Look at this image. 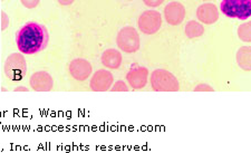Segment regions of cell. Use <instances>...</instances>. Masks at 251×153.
<instances>
[{"instance_id":"cell-21","label":"cell","mask_w":251,"mask_h":153,"mask_svg":"<svg viewBox=\"0 0 251 153\" xmlns=\"http://www.w3.org/2000/svg\"><path fill=\"white\" fill-rule=\"evenodd\" d=\"M1 30H6L9 26V16L6 13H1Z\"/></svg>"},{"instance_id":"cell-14","label":"cell","mask_w":251,"mask_h":153,"mask_svg":"<svg viewBox=\"0 0 251 153\" xmlns=\"http://www.w3.org/2000/svg\"><path fill=\"white\" fill-rule=\"evenodd\" d=\"M237 63L241 70L249 72L251 70V50L249 46L239 48L237 51Z\"/></svg>"},{"instance_id":"cell-11","label":"cell","mask_w":251,"mask_h":153,"mask_svg":"<svg viewBox=\"0 0 251 153\" xmlns=\"http://www.w3.org/2000/svg\"><path fill=\"white\" fill-rule=\"evenodd\" d=\"M148 76L149 71L145 67H134L128 72L126 75V80L129 84V86L134 88V90H141L145 87L148 84Z\"/></svg>"},{"instance_id":"cell-5","label":"cell","mask_w":251,"mask_h":153,"mask_svg":"<svg viewBox=\"0 0 251 153\" xmlns=\"http://www.w3.org/2000/svg\"><path fill=\"white\" fill-rule=\"evenodd\" d=\"M27 73V63L23 55L14 53L8 56L5 63V74L14 82L22 80Z\"/></svg>"},{"instance_id":"cell-24","label":"cell","mask_w":251,"mask_h":153,"mask_svg":"<svg viewBox=\"0 0 251 153\" xmlns=\"http://www.w3.org/2000/svg\"><path fill=\"white\" fill-rule=\"evenodd\" d=\"M203 1H212V0H203Z\"/></svg>"},{"instance_id":"cell-22","label":"cell","mask_w":251,"mask_h":153,"mask_svg":"<svg viewBox=\"0 0 251 153\" xmlns=\"http://www.w3.org/2000/svg\"><path fill=\"white\" fill-rule=\"evenodd\" d=\"M57 1L60 3V5H63V6H70V5H72L73 2L75 1V0H57Z\"/></svg>"},{"instance_id":"cell-10","label":"cell","mask_w":251,"mask_h":153,"mask_svg":"<svg viewBox=\"0 0 251 153\" xmlns=\"http://www.w3.org/2000/svg\"><path fill=\"white\" fill-rule=\"evenodd\" d=\"M29 84L32 90L36 92H50L54 86V80L50 73L40 71L30 76Z\"/></svg>"},{"instance_id":"cell-16","label":"cell","mask_w":251,"mask_h":153,"mask_svg":"<svg viewBox=\"0 0 251 153\" xmlns=\"http://www.w3.org/2000/svg\"><path fill=\"white\" fill-rule=\"evenodd\" d=\"M238 37L245 43L251 42V24L245 23L238 28Z\"/></svg>"},{"instance_id":"cell-3","label":"cell","mask_w":251,"mask_h":153,"mask_svg":"<svg viewBox=\"0 0 251 153\" xmlns=\"http://www.w3.org/2000/svg\"><path fill=\"white\" fill-rule=\"evenodd\" d=\"M151 85L156 92H176L180 90L179 80L167 70H155L151 75Z\"/></svg>"},{"instance_id":"cell-13","label":"cell","mask_w":251,"mask_h":153,"mask_svg":"<svg viewBox=\"0 0 251 153\" xmlns=\"http://www.w3.org/2000/svg\"><path fill=\"white\" fill-rule=\"evenodd\" d=\"M122 54L119 51L114 50V48L105 51L102 55V58H100L103 65L107 68H111V70L119 68L122 64Z\"/></svg>"},{"instance_id":"cell-23","label":"cell","mask_w":251,"mask_h":153,"mask_svg":"<svg viewBox=\"0 0 251 153\" xmlns=\"http://www.w3.org/2000/svg\"><path fill=\"white\" fill-rule=\"evenodd\" d=\"M15 91L16 92H27L28 88L25 86H17V87H15Z\"/></svg>"},{"instance_id":"cell-25","label":"cell","mask_w":251,"mask_h":153,"mask_svg":"<svg viewBox=\"0 0 251 153\" xmlns=\"http://www.w3.org/2000/svg\"><path fill=\"white\" fill-rule=\"evenodd\" d=\"M129 1H131V0H129Z\"/></svg>"},{"instance_id":"cell-6","label":"cell","mask_w":251,"mask_h":153,"mask_svg":"<svg viewBox=\"0 0 251 153\" xmlns=\"http://www.w3.org/2000/svg\"><path fill=\"white\" fill-rule=\"evenodd\" d=\"M137 25L143 34L153 35L160 30L162 26V16L159 11L147 10L140 16Z\"/></svg>"},{"instance_id":"cell-18","label":"cell","mask_w":251,"mask_h":153,"mask_svg":"<svg viewBox=\"0 0 251 153\" xmlns=\"http://www.w3.org/2000/svg\"><path fill=\"white\" fill-rule=\"evenodd\" d=\"M20 1H22L24 7L28 8V9H34L39 5L40 0H20Z\"/></svg>"},{"instance_id":"cell-17","label":"cell","mask_w":251,"mask_h":153,"mask_svg":"<svg viewBox=\"0 0 251 153\" xmlns=\"http://www.w3.org/2000/svg\"><path fill=\"white\" fill-rule=\"evenodd\" d=\"M111 91L112 92H127L128 87L123 80H117L114 85H112Z\"/></svg>"},{"instance_id":"cell-19","label":"cell","mask_w":251,"mask_h":153,"mask_svg":"<svg viewBox=\"0 0 251 153\" xmlns=\"http://www.w3.org/2000/svg\"><path fill=\"white\" fill-rule=\"evenodd\" d=\"M214 88L208 84H199V85L194 87V92H213Z\"/></svg>"},{"instance_id":"cell-7","label":"cell","mask_w":251,"mask_h":153,"mask_svg":"<svg viewBox=\"0 0 251 153\" xmlns=\"http://www.w3.org/2000/svg\"><path fill=\"white\" fill-rule=\"evenodd\" d=\"M114 82L112 73L107 70H99L92 76L91 88L94 92H106L110 90Z\"/></svg>"},{"instance_id":"cell-4","label":"cell","mask_w":251,"mask_h":153,"mask_svg":"<svg viewBox=\"0 0 251 153\" xmlns=\"http://www.w3.org/2000/svg\"><path fill=\"white\" fill-rule=\"evenodd\" d=\"M116 44L121 51L127 54L135 53L141 46V40L137 30L134 27L127 26L119 31L116 37Z\"/></svg>"},{"instance_id":"cell-12","label":"cell","mask_w":251,"mask_h":153,"mask_svg":"<svg viewBox=\"0 0 251 153\" xmlns=\"http://www.w3.org/2000/svg\"><path fill=\"white\" fill-rule=\"evenodd\" d=\"M197 18L205 25H212L219 19V10L213 3H203L198 8Z\"/></svg>"},{"instance_id":"cell-8","label":"cell","mask_w":251,"mask_h":153,"mask_svg":"<svg viewBox=\"0 0 251 153\" xmlns=\"http://www.w3.org/2000/svg\"><path fill=\"white\" fill-rule=\"evenodd\" d=\"M92 64L84 58H76L72 60L70 64V73L72 77L78 82L86 80L92 74Z\"/></svg>"},{"instance_id":"cell-1","label":"cell","mask_w":251,"mask_h":153,"mask_svg":"<svg viewBox=\"0 0 251 153\" xmlns=\"http://www.w3.org/2000/svg\"><path fill=\"white\" fill-rule=\"evenodd\" d=\"M47 28L37 23H28L20 28L16 36L18 50L25 55H34L45 50L48 45Z\"/></svg>"},{"instance_id":"cell-9","label":"cell","mask_w":251,"mask_h":153,"mask_svg":"<svg viewBox=\"0 0 251 153\" xmlns=\"http://www.w3.org/2000/svg\"><path fill=\"white\" fill-rule=\"evenodd\" d=\"M164 17L167 23L172 26L181 25L185 18V8L181 2L172 1L164 8Z\"/></svg>"},{"instance_id":"cell-2","label":"cell","mask_w":251,"mask_h":153,"mask_svg":"<svg viewBox=\"0 0 251 153\" xmlns=\"http://www.w3.org/2000/svg\"><path fill=\"white\" fill-rule=\"evenodd\" d=\"M220 10L229 18L246 20L251 16V0H222Z\"/></svg>"},{"instance_id":"cell-20","label":"cell","mask_w":251,"mask_h":153,"mask_svg":"<svg viewBox=\"0 0 251 153\" xmlns=\"http://www.w3.org/2000/svg\"><path fill=\"white\" fill-rule=\"evenodd\" d=\"M164 0H143V2L147 5L148 7H151V8H155V7H159L161 6L162 3H163Z\"/></svg>"},{"instance_id":"cell-15","label":"cell","mask_w":251,"mask_h":153,"mask_svg":"<svg viewBox=\"0 0 251 153\" xmlns=\"http://www.w3.org/2000/svg\"><path fill=\"white\" fill-rule=\"evenodd\" d=\"M204 34V27L197 20H191L185 26V35L190 39L199 38Z\"/></svg>"}]
</instances>
